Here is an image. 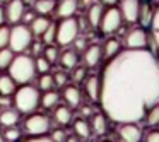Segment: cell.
<instances>
[{
  "mask_svg": "<svg viewBox=\"0 0 159 142\" xmlns=\"http://www.w3.org/2000/svg\"><path fill=\"white\" fill-rule=\"evenodd\" d=\"M77 0H57V7H55V16L60 19L74 17V14L77 12Z\"/></svg>",
  "mask_w": 159,
  "mask_h": 142,
  "instance_id": "9a60e30c",
  "label": "cell"
},
{
  "mask_svg": "<svg viewBox=\"0 0 159 142\" xmlns=\"http://www.w3.org/2000/svg\"><path fill=\"white\" fill-rule=\"evenodd\" d=\"M154 2H156V4H157V5H159V0H154Z\"/></svg>",
  "mask_w": 159,
  "mask_h": 142,
  "instance_id": "f5cc1de1",
  "label": "cell"
},
{
  "mask_svg": "<svg viewBox=\"0 0 159 142\" xmlns=\"http://www.w3.org/2000/svg\"><path fill=\"white\" fill-rule=\"evenodd\" d=\"M0 2H7V0H0Z\"/></svg>",
  "mask_w": 159,
  "mask_h": 142,
  "instance_id": "11a10c76",
  "label": "cell"
},
{
  "mask_svg": "<svg viewBox=\"0 0 159 142\" xmlns=\"http://www.w3.org/2000/svg\"><path fill=\"white\" fill-rule=\"evenodd\" d=\"M33 43V33L29 29V26L22 24H14L11 28V41H9V48L14 53H24L26 50H29Z\"/></svg>",
  "mask_w": 159,
  "mask_h": 142,
  "instance_id": "5b68a950",
  "label": "cell"
},
{
  "mask_svg": "<svg viewBox=\"0 0 159 142\" xmlns=\"http://www.w3.org/2000/svg\"><path fill=\"white\" fill-rule=\"evenodd\" d=\"M21 113H19L16 108H4L0 110V127H17Z\"/></svg>",
  "mask_w": 159,
  "mask_h": 142,
  "instance_id": "e0dca14e",
  "label": "cell"
},
{
  "mask_svg": "<svg viewBox=\"0 0 159 142\" xmlns=\"http://www.w3.org/2000/svg\"><path fill=\"white\" fill-rule=\"evenodd\" d=\"M62 98L69 108H77L82 103V91L77 84H67L62 91Z\"/></svg>",
  "mask_w": 159,
  "mask_h": 142,
  "instance_id": "4fadbf2b",
  "label": "cell"
},
{
  "mask_svg": "<svg viewBox=\"0 0 159 142\" xmlns=\"http://www.w3.org/2000/svg\"><path fill=\"white\" fill-rule=\"evenodd\" d=\"M34 17H36V12H34V11H28V9H26L21 22H22V24H26V26H29L33 21H34Z\"/></svg>",
  "mask_w": 159,
  "mask_h": 142,
  "instance_id": "b9f144b4",
  "label": "cell"
},
{
  "mask_svg": "<svg viewBox=\"0 0 159 142\" xmlns=\"http://www.w3.org/2000/svg\"><path fill=\"white\" fill-rule=\"evenodd\" d=\"M43 50H45V46H43V41H41V39H39V41H33L31 46H29V55L36 58V57L43 55Z\"/></svg>",
  "mask_w": 159,
  "mask_h": 142,
  "instance_id": "ab89813d",
  "label": "cell"
},
{
  "mask_svg": "<svg viewBox=\"0 0 159 142\" xmlns=\"http://www.w3.org/2000/svg\"><path fill=\"white\" fill-rule=\"evenodd\" d=\"M9 41H11V28L2 24L0 26V48L9 46Z\"/></svg>",
  "mask_w": 159,
  "mask_h": 142,
  "instance_id": "74e56055",
  "label": "cell"
},
{
  "mask_svg": "<svg viewBox=\"0 0 159 142\" xmlns=\"http://www.w3.org/2000/svg\"><path fill=\"white\" fill-rule=\"evenodd\" d=\"M34 67H36V74L41 76V74H48L50 72L52 63H50L43 55H39V57H36V58H34Z\"/></svg>",
  "mask_w": 159,
  "mask_h": 142,
  "instance_id": "836d02e7",
  "label": "cell"
},
{
  "mask_svg": "<svg viewBox=\"0 0 159 142\" xmlns=\"http://www.w3.org/2000/svg\"><path fill=\"white\" fill-rule=\"evenodd\" d=\"M80 31V24L79 19L75 17H67V19H60L57 24V38L55 43L58 46H69L75 41V38L79 36Z\"/></svg>",
  "mask_w": 159,
  "mask_h": 142,
  "instance_id": "277c9868",
  "label": "cell"
},
{
  "mask_svg": "<svg viewBox=\"0 0 159 142\" xmlns=\"http://www.w3.org/2000/svg\"><path fill=\"white\" fill-rule=\"evenodd\" d=\"M58 62H60V65H62L63 70H72V69H75L77 63H79V55H77L75 50L67 48L60 53Z\"/></svg>",
  "mask_w": 159,
  "mask_h": 142,
  "instance_id": "d6986e66",
  "label": "cell"
},
{
  "mask_svg": "<svg viewBox=\"0 0 159 142\" xmlns=\"http://www.w3.org/2000/svg\"><path fill=\"white\" fill-rule=\"evenodd\" d=\"M103 142H113V140H103Z\"/></svg>",
  "mask_w": 159,
  "mask_h": 142,
  "instance_id": "db71d44e",
  "label": "cell"
},
{
  "mask_svg": "<svg viewBox=\"0 0 159 142\" xmlns=\"http://www.w3.org/2000/svg\"><path fill=\"white\" fill-rule=\"evenodd\" d=\"M5 11V22L9 24H19L22 21V16H24L26 11V4L22 0H7L4 5Z\"/></svg>",
  "mask_w": 159,
  "mask_h": 142,
  "instance_id": "30bf717a",
  "label": "cell"
},
{
  "mask_svg": "<svg viewBox=\"0 0 159 142\" xmlns=\"http://www.w3.org/2000/svg\"><path fill=\"white\" fill-rule=\"evenodd\" d=\"M55 7H57V0H34L33 2V11L36 12V16H48L55 14Z\"/></svg>",
  "mask_w": 159,
  "mask_h": 142,
  "instance_id": "ffe728a7",
  "label": "cell"
},
{
  "mask_svg": "<svg viewBox=\"0 0 159 142\" xmlns=\"http://www.w3.org/2000/svg\"><path fill=\"white\" fill-rule=\"evenodd\" d=\"M72 45H75V52H84V50L87 48V46H86V39L79 38V36L75 38V41H74Z\"/></svg>",
  "mask_w": 159,
  "mask_h": 142,
  "instance_id": "7bdbcfd3",
  "label": "cell"
},
{
  "mask_svg": "<svg viewBox=\"0 0 159 142\" xmlns=\"http://www.w3.org/2000/svg\"><path fill=\"white\" fill-rule=\"evenodd\" d=\"M65 142H80V139H79V137H75V135H69Z\"/></svg>",
  "mask_w": 159,
  "mask_h": 142,
  "instance_id": "681fc988",
  "label": "cell"
},
{
  "mask_svg": "<svg viewBox=\"0 0 159 142\" xmlns=\"http://www.w3.org/2000/svg\"><path fill=\"white\" fill-rule=\"evenodd\" d=\"M101 60H103V48H101V45H98V43L89 45L82 52V62H84V67H87V69L98 67Z\"/></svg>",
  "mask_w": 159,
  "mask_h": 142,
  "instance_id": "7c38bea8",
  "label": "cell"
},
{
  "mask_svg": "<svg viewBox=\"0 0 159 142\" xmlns=\"http://www.w3.org/2000/svg\"><path fill=\"white\" fill-rule=\"evenodd\" d=\"M14 57H16V53L12 52L9 46H5V48H0V70L9 69V65L12 63Z\"/></svg>",
  "mask_w": 159,
  "mask_h": 142,
  "instance_id": "f546056e",
  "label": "cell"
},
{
  "mask_svg": "<svg viewBox=\"0 0 159 142\" xmlns=\"http://www.w3.org/2000/svg\"><path fill=\"white\" fill-rule=\"evenodd\" d=\"M38 87L39 91H43V93H46V91H52L53 87H55V80H53V74H41L38 79Z\"/></svg>",
  "mask_w": 159,
  "mask_h": 142,
  "instance_id": "83f0119b",
  "label": "cell"
},
{
  "mask_svg": "<svg viewBox=\"0 0 159 142\" xmlns=\"http://www.w3.org/2000/svg\"><path fill=\"white\" fill-rule=\"evenodd\" d=\"M9 76L16 80V84H29L36 76V67H34V57L28 53H17L9 65Z\"/></svg>",
  "mask_w": 159,
  "mask_h": 142,
  "instance_id": "3957f363",
  "label": "cell"
},
{
  "mask_svg": "<svg viewBox=\"0 0 159 142\" xmlns=\"http://www.w3.org/2000/svg\"><path fill=\"white\" fill-rule=\"evenodd\" d=\"M86 77H87L86 67H75V69H72V72H70V79H72L74 84L84 82V79H86Z\"/></svg>",
  "mask_w": 159,
  "mask_h": 142,
  "instance_id": "8d00e7d4",
  "label": "cell"
},
{
  "mask_svg": "<svg viewBox=\"0 0 159 142\" xmlns=\"http://www.w3.org/2000/svg\"><path fill=\"white\" fill-rule=\"evenodd\" d=\"M55 38H57V22L52 21V24L48 26V29L41 34V41L45 43V45H53V43H55Z\"/></svg>",
  "mask_w": 159,
  "mask_h": 142,
  "instance_id": "d6a6232c",
  "label": "cell"
},
{
  "mask_svg": "<svg viewBox=\"0 0 159 142\" xmlns=\"http://www.w3.org/2000/svg\"><path fill=\"white\" fill-rule=\"evenodd\" d=\"M43 57H45V58L53 65V63H55L57 60H58V57H60L58 46H55V45H46V46H45V50H43Z\"/></svg>",
  "mask_w": 159,
  "mask_h": 142,
  "instance_id": "e575fe53",
  "label": "cell"
},
{
  "mask_svg": "<svg viewBox=\"0 0 159 142\" xmlns=\"http://www.w3.org/2000/svg\"><path fill=\"white\" fill-rule=\"evenodd\" d=\"M121 22H123V19H121L120 9L115 7V5H110L103 12V17H101V22H99V29L103 34H111V33H115L116 29L121 28Z\"/></svg>",
  "mask_w": 159,
  "mask_h": 142,
  "instance_id": "52a82bcc",
  "label": "cell"
},
{
  "mask_svg": "<svg viewBox=\"0 0 159 142\" xmlns=\"http://www.w3.org/2000/svg\"><path fill=\"white\" fill-rule=\"evenodd\" d=\"M22 2H24L26 5H33V2H34V0H22Z\"/></svg>",
  "mask_w": 159,
  "mask_h": 142,
  "instance_id": "f907efd6",
  "label": "cell"
},
{
  "mask_svg": "<svg viewBox=\"0 0 159 142\" xmlns=\"http://www.w3.org/2000/svg\"><path fill=\"white\" fill-rule=\"evenodd\" d=\"M142 142H159V128H151L142 135Z\"/></svg>",
  "mask_w": 159,
  "mask_h": 142,
  "instance_id": "60d3db41",
  "label": "cell"
},
{
  "mask_svg": "<svg viewBox=\"0 0 159 142\" xmlns=\"http://www.w3.org/2000/svg\"><path fill=\"white\" fill-rule=\"evenodd\" d=\"M152 17H154V11L151 9L149 4H142L140 5V14H139V22L142 28H151Z\"/></svg>",
  "mask_w": 159,
  "mask_h": 142,
  "instance_id": "4316f807",
  "label": "cell"
},
{
  "mask_svg": "<svg viewBox=\"0 0 159 142\" xmlns=\"http://www.w3.org/2000/svg\"><path fill=\"white\" fill-rule=\"evenodd\" d=\"M22 142H53V140L50 137H46V135H43V137H28Z\"/></svg>",
  "mask_w": 159,
  "mask_h": 142,
  "instance_id": "f6af8a7d",
  "label": "cell"
},
{
  "mask_svg": "<svg viewBox=\"0 0 159 142\" xmlns=\"http://www.w3.org/2000/svg\"><path fill=\"white\" fill-rule=\"evenodd\" d=\"M52 24V19L50 17H45V16H36L34 21L29 24V29H31L33 36H38V38H41V34L48 29V26Z\"/></svg>",
  "mask_w": 159,
  "mask_h": 142,
  "instance_id": "7402d4cb",
  "label": "cell"
},
{
  "mask_svg": "<svg viewBox=\"0 0 159 142\" xmlns=\"http://www.w3.org/2000/svg\"><path fill=\"white\" fill-rule=\"evenodd\" d=\"M72 128H74L75 137H79L80 140H87V139L91 137V134H93L91 125H89V121H87L86 118H77V120H74Z\"/></svg>",
  "mask_w": 159,
  "mask_h": 142,
  "instance_id": "44dd1931",
  "label": "cell"
},
{
  "mask_svg": "<svg viewBox=\"0 0 159 142\" xmlns=\"http://www.w3.org/2000/svg\"><path fill=\"white\" fill-rule=\"evenodd\" d=\"M67 137H69V134L63 128H53V130H50V139L53 142H65Z\"/></svg>",
  "mask_w": 159,
  "mask_h": 142,
  "instance_id": "f35d334b",
  "label": "cell"
},
{
  "mask_svg": "<svg viewBox=\"0 0 159 142\" xmlns=\"http://www.w3.org/2000/svg\"><path fill=\"white\" fill-rule=\"evenodd\" d=\"M140 0H120L118 9H120L121 19L128 24L139 22V14H140Z\"/></svg>",
  "mask_w": 159,
  "mask_h": 142,
  "instance_id": "9c48e42d",
  "label": "cell"
},
{
  "mask_svg": "<svg viewBox=\"0 0 159 142\" xmlns=\"http://www.w3.org/2000/svg\"><path fill=\"white\" fill-rule=\"evenodd\" d=\"M104 12V5L101 2H93V4L87 7V22H89L91 28H99L101 17H103Z\"/></svg>",
  "mask_w": 159,
  "mask_h": 142,
  "instance_id": "ac0fdd59",
  "label": "cell"
},
{
  "mask_svg": "<svg viewBox=\"0 0 159 142\" xmlns=\"http://www.w3.org/2000/svg\"><path fill=\"white\" fill-rule=\"evenodd\" d=\"M4 142H5V140H4Z\"/></svg>",
  "mask_w": 159,
  "mask_h": 142,
  "instance_id": "6f0895ef",
  "label": "cell"
},
{
  "mask_svg": "<svg viewBox=\"0 0 159 142\" xmlns=\"http://www.w3.org/2000/svg\"><path fill=\"white\" fill-rule=\"evenodd\" d=\"M11 103H12V101L9 99V96H2V98H0V106H2V104H4V106H9Z\"/></svg>",
  "mask_w": 159,
  "mask_h": 142,
  "instance_id": "bcb514c9",
  "label": "cell"
},
{
  "mask_svg": "<svg viewBox=\"0 0 159 142\" xmlns=\"http://www.w3.org/2000/svg\"><path fill=\"white\" fill-rule=\"evenodd\" d=\"M0 142H4V137H2V134H0Z\"/></svg>",
  "mask_w": 159,
  "mask_h": 142,
  "instance_id": "816d5d0a",
  "label": "cell"
},
{
  "mask_svg": "<svg viewBox=\"0 0 159 142\" xmlns=\"http://www.w3.org/2000/svg\"><path fill=\"white\" fill-rule=\"evenodd\" d=\"M151 36L156 45V50L159 52V5L154 11V17H152V22H151Z\"/></svg>",
  "mask_w": 159,
  "mask_h": 142,
  "instance_id": "f1b7e54d",
  "label": "cell"
},
{
  "mask_svg": "<svg viewBox=\"0 0 159 142\" xmlns=\"http://www.w3.org/2000/svg\"><path fill=\"white\" fill-rule=\"evenodd\" d=\"M99 2H101L103 5H108V7H110V5H115V4H116L118 0H99Z\"/></svg>",
  "mask_w": 159,
  "mask_h": 142,
  "instance_id": "c3c4849f",
  "label": "cell"
},
{
  "mask_svg": "<svg viewBox=\"0 0 159 142\" xmlns=\"http://www.w3.org/2000/svg\"><path fill=\"white\" fill-rule=\"evenodd\" d=\"M99 103L115 123H140L159 103V60L151 50H121L101 72Z\"/></svg>",
  "mask_w": 159,
  "mask_h": 142,
  "instance_id": "6da1fadb",
  "label": "cell"
},
{
  "mask_svg": "<svg viewBox=\"0 0 159 142\" xmlns=\"http://www.w3.org/2000/svg\"><path fill=\"white\" fill-rule=\"evenodd\" d=\"M125 50H147L149 34L144 28H134L125 34Z\"/></svg>",
  "mask_w": 159,
  "mask_h": 142,
  "instance_id": "ba28073f",
  "label": "cell"
},
{
  "mask_svg": "<svg viewBox=\"0 0 159 142\" xmlns=\"http://www.w3.org/2000/svg\"><path fill=\"white\" fill-rule=\"evenodd\" d=\"M24 130L29 137H43L52 130V121L43 113H31L24 120Z\"/></svg>",
  "mask_w": 159,
  "mask_h": 142,
  "instance_id": "8992f818",
  "label": "cell"
},
{
  "mask_svg": "<svg viewBox=\"0 0 159 142\" xmlns=\"http://www.w3.org/2000/svg\"><path fill=\"white\" fill-rule=\"evenodd\" d=\"M101 48H103V57L110 60L121 52V43L118 41L116 38H108L106 41L101 45Z\"/></svg>",
  "mask_w": 159,
  "mask_h": 142,
  "instance_id": "603a6c76",
  "label": "cell"
},
{
  "mask_svg": "<svg viewBox=\"0 0 159 142\" xmlns=\"http://www.w3.org/2000/svg\"><path fill=\"white\" fill-rule=\"evenodd\" d=\"M2 137H4L5 142H17V140H21L22 132L19 127H7L2 132Z\"/></svg>",
  "mask_w": 159,
  "mask_h": 142,
  "instance_id": "4dcf8cb0",
  "label": "cell"
},
{
  "mask_svg": "<svg viewBox=\"0 0 159 142\" xmlns=\"http://www.w3.org/2000/svg\"><path fill=\"white\" fill-rule=\"evenodd\" d=\"M60 99V94L57 93V91H46V93L41 94V101H39V106L46 108V110H52V108L57 106V103H58Z\"/></svg>",
  "mask_w": 159,
  "mask_h": 142,
  "instance_id": "484cf974",
  "label": "cell"
},
{
  "mask_svg": "<svg viewBox=\"0 0 159 142\" xmlns=\"http://www.w3.org/2000/svg\"><path fill=\"white\" fill-rule=\"evenodd\" d=\"M69 79H70L69 74H67L63 69L55 70V74H53V80H55V86L57 87H65L67 82H69Z\"/></svg>",
  "mask_w": 159,
  "mask_h": 142,
  "instance_id": "d590c367",
  "label": "cell"
},
{
  "mask_svg": "<svg viewBox=\"0 0 159 142\" xmlns=\"http://www.w3.org/2000/svg\"><path fill=\"white\" fill-rule=\"evenodd\" d=\"M118 139L121 142H142V128L139 123H118Z\"/></svg>",
  "mask_w": 159,
  "mask_h": 142,
  "instance_id": "8fae6325",
  "label": "cell"
},
{
  "mask_svg": "<svg viewBox=\"0 0 159 142\" xmlns=\"http://www.w3.org/2000/svg\"><path fill=\"white\" fill-rule=\"evenodd\" d=\"M93 108L89 106V104H84V106H80V115H82V118H87V117H93Z\"/></svg>",
  "mask_w": 159,
  "mask_h": 142,
  "instance_id": "ee69618b",
  "label": "cell"
},
{
  "mask_svg": "<svg viewBox=\"0 0 159 142\" xmlns=\"http://www.w3.org/2000/svg\"><path fill=\"white\" fill-rule=\"evenodd\" d=\"M39 101H41V91L36 86L24 84L19 89H16L12 104L21 115H31L39 108Z\"/></svg>",
  "mask_w": 159,
  "mask_h": 142,
  "instance_id": "7a4b0ae2",
  "label": "cell"
},
{
  "mask_svg": "<svg viewBox=\"0 0 159 142\" xmlns=\"http://www.w3.org/2000/svg\"><path fill=\"white\" fill-rule=\"evenodd\" d=\"M16 86H17L16 80L9 74H2L0 76V96H11V94H14L16 89H17Z\"/></svg>",
  "mask_w": 159,
  "mask_h": 142,
  "instance_id": "d4e9b609",
  "label": "cell"
},
{
  "mask_svg": "<svg viewBox=\"0 0 159 142\" xmlns=\"http://www.w3.org/2000/svg\"><path fill=\"white\" fill-rule=\"evenodd\" d=\"M108 120H110V118H108L103 111H94L93 117H91V121H89L93 134H96V135L106 134L108 132Z\"/></svg>",
  "mask_w": 159,
  "mask_h": 142,
  "instance_id": "2e32d148",
  "label": "cell"
},
{
  "mask_svg": "<svg viewBox=\"0 0 159 142\" xmlns=\"http://www.w3.org/2000/svg\"><path fill=\"white\" fill-rule=\"evenodd\" d=\"M5 24V11H4V5H0V26Z\"/></svg>",
  "mask_w": 159,
  "mask_h": 142,
  "instance_id": "7dc6e473",
  "label": "cell"
},
{
  "mask_svg": "<svg viewBox=\"0 0 159 142\" xmlns=\"http://www.w3.org/2000/svg\"><path fill=\"white\" fill-rule=\"evenodd\" d=\"M0 76H2V72H0Z\"/></svg>",
  "mask_w": 159,
  "mask_h": 142,
  "instance_id": "9f6ffc18",
  "label": "cell"
},
{
  "mask_svg": "<svg viewBox=\"0 0 159 142\" xmlns=\"http://www.w3.org/2000/svg\"><path fill=\"white\" fill-rule=\"evenodd\" d=\"M145 123L151 125V127H156V125H159V103L154 104L152 108H149V111L145 113Z\"/></svg>",
  "mask_w": 159,
  "mask_h": 142,
  "instance_id": "1f68e13d",
  "label": "cell"
},
{
  "mask_svg": "<svg viewBox=\"0 0 159 142\" xmlns=\"http://www.w3.org/2000/svg\"><path fill=\"white\" fill-rule=\"evenodd\" d=\"M53 120L58 125H69L72 121V108H69L67 104H60L53 111Z\"/></svg>",
  "mask_w": 159,
  "mask_h": 142,
  "instance_id": "cb8c5ba5",
  "label": "cell"
},
{
  "mask_svg": "<svg viewBox=\"0 0 159 142\" xmlns=\"http://www.w3.org/2000/svg\"><path fill=\"white\" fill-rule=\"evenodd\" d=\"M84 91L86 96L91 101H99V94H101V77L96 74H91L84 79Z\"/></svg>",
  "mask_w": 159,
  "mask_h": 142,
  "instance_id": "5bb4252c",
  "label": "cell"
}]
</instances>
